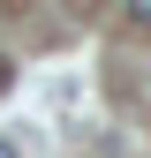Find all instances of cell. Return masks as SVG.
Instances as JSON below:
<instances>
[{
    "label": "cell",
    "instance_id": "6da1fadb",
    "mask_svg": "<svg viewBox=\"0 0 151 158\" xmlns=\"http://www.w3.org/2000/svg\"><path fill=\"white\" fill-rule=\"evenodd\" d=\"M128 15H136V23H144V30H151V0H128Z\"/></svg>",
    "mask_w": 151,
    "mask_h": 158
},
{
    "label": "cell",
    "instance_id": "7a4b0ae2",
    "mask_svg": "<svg viewBox=\"0 0 151 158\" xmlns=\"http://www.w3.org/2000/svg\"><path fill=\"white\" fill-rule=\"evenodd\" d=\"M8 75H15V68H8V60H0V90H8Z\"/></svg>",
    "mask_w": 151,
    "mask_h": 158
},
{
    "label": "cell",
    "instance_id": "3957f363",
    "mask_svg": "<svg viewBox=\"0 0 151 158\" xmlns=\"http://www.w3.org/2000/svg\"><path fill=\"white\" fill-rule=\"evenodd\" d=\"M0 158H8V143H0Z\"/></svg>",
    "mask_w": 151,
    "mask_h": 158
}]
</instances>
